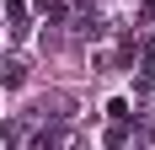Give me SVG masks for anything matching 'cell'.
Wrapping results in <instances>:
<instances>
[{
  "instance_id": "3957f363",
  "label": "cell",
  "mask_w": 155,
  "mask_h": 150,
  "mask_svg": "<svg viewBox=\"0 0 155 150\" xmlns=\"http://www.w3.org/2000/svg\"><path fill=\"white\" fill-rule=\"evenodd\" d=\"M21 80H27V70H21V64H5V70H0V86H11V91H16Z\"/></svg>"
},
{
  "instance_id": "277c9868",
  "label": "cell",
  "mask_w": 155,
  "mask_h": 150,
  "mask_svg": "<svg viewBox=\"0 0 155 150\" xmlns=\"http://www.w3.org/2000/svg\"><path fill=\"white\" fill-rule=\"evenodd\" d=\"M107 113H112V123H128V118H134V113H128V97H112Z\"/></svg>"
},
{
  "instance_id": "7a4b0ae2",
  "label": "cell",
  "mask_w": 155,
  "mask_h": 150,
  "mask_svg": "<svg viewBox=\"0 0 155 150\" xmlns=\"http://www.w3.org/2000/svg\"><path fill=\"white\" fill-rule=\"evenodd\" d=\"M139 70H144V75H155V32L139 43Z\"/></svg>"
},
{
  "instance_id": "6da1fadb",
  "label": "cell",
  "mask_w": 155,
  "mask_h": 150,
  "mask_svg": "<svg viewBox=\"0 0 155 150\" xmlns=\"http://www.w3.org/2000/svg\"><path fill=\"white\" fill-rule=\"evenodd\" d=\"M5 22H11V38H27V5L21 0H5Z\"/></svg>"
}]
</instances>
